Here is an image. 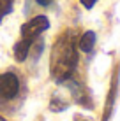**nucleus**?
I'll list each match as a JSON object with an SVG mask.
<instances>
[{"mask_svg":"<svg viewBox=\"0 0 120 121\" xmlns=\"http://www.w3.org/2000/svg\"><path fill=\"white\" fill-rule=\"evenodd\" d=\"M78 69V46L71 32H64L55 40L51 49L49 70L57 82H65Z\"/></svg>","mask_w":120,"mask_h":121,"instance_id":"obj_1","label":"nucleus"},{"mask_svg":"<svg viewBox=\"0 0 120 121\" xmlns=\"http://www.w3.org/2000/svg\"><path fill=\"white\" fill-rule=\"evenodd\" d=\"M21 91V81L14 70H5L0 74V104H9Z\"/></svg>","mask_w":120,"mask_h":121,"instance_id":"obj_2","label":"nucleus"},{"mask_svg":"<svg viewBox=\"0 0 120 121\" xmlns=\"http://www.w3.org/2000/svg\"><path fill=\"white\" fill-rule=\"evenodd\" d=\"M118 86H120V63L117 65V69L113 70V76H111L110 90L104 102V111H102V121H110L111 116H113L115 104H117V97H118Z\"/></svg>","mask_w":120,"mask_h":121,"instance_id":"obj_3","label":"nucleus"},{"mask_svg":"<svg viewBox=\"0 0 120 121\" xmlns=\"http://www.w3.org/2000/svg\"><path fill=\"white\" fill-rule=\"evenodd\" d=\"M49 28V19L46 16H35V18L28 19L27 23L21 26V37L23 39H30V40H35L37 37L41 35L43 32H46Z\"/></svg>","mask_w":120,"mask_h":121,"instance_id":"obj_4","label":"nucleus"},{"mask_svg":"<svg viewBox=\"0 0 120 121\" xmlns=\"http://www.w3.org/2000/svg\"><path fill=\"white\" fill-rule=\"evenodd\" d=\"M64 84L69 88V91H71V95H72V98L76 100L80 105H83L85 109H94V104H92L90 95H88V90H86L83 84H80L78 81H74L72 77L67 79Z\"/></svg>","mask_w":120,"mask_h":121,"instance_id":"obj_5","label":"nucleus"},{"mask_svg":"<svg viewBox=\"0 0 120 121\" xmlns=\"http://www.w3.org/2000/svg\"><path fill=\"white\" fill-rule=\"evenodd\" d=\"M96 42H97L96 32L86 30L83 35L80 37V40H78V49H80V51H83V53H92L94 48H96Z\"/></svg>","mask_w":120,"mask_h":121,"instance_id":"obj_6","label":"nucleus"},{"mask_svg":"<svg viewBox=\"0 0 120 121\" xmlns=\"http://www.w3.org/2000/svg\"><path fill=\"white\" fill-rule=\"evenodd\" d=\"M32 44H34V40L23 39V37L16 42V46H14V58H16V61H25V60H27Z\"/></svg>","mask_w":120,"mask_h":121,"instance_id":"obj_7","label":"nucleus"},{"mask_svg":"<svg viewBox=\"0 0 120 121\" xmlns=\"http://www.w3.org/2000/svg\"><path fill=\"white\" fill-rule=\"evenodd\" d=\"M67 107H69V104L64 102V100H60L58 97H53L51 102H49V109H51L53 112H62V111L67 109Z\"/></svg>","mask_w":120,"mask_h":121,"instance_id":"obj_8","label":"nucleus"},{"mask_svg":"<svg viewBox=\"0 0 120 121\" xmlns=\"http://www.w3.org/2000/svg\"><path fill=\"white\" fill-rule=\"evenodd\" d=\"M12 5H14V0H0V21L12 11Z\"/></svg>","mask_w":120,"mask_h":121,"instance_id":"obj_9","label":"nucleus"},{"mask_svg":"<svg viewBox=\"0 0 120 121\" xmlns=\"http://www.w3.org/2000/svg\"><path fill=\"white\" fill-rule=\"evenodd\" d=\"M80 4L85 9H94V5L97 4V0H80Z\"/></svg>","mask_w":120,"mask_h":121,"instance_id":"obj_10","label":"nucleus"},{"mask_svg":"<svg viewBox=\"0 0 120 121\" xmlns=\"http://www.w3.org/2000/svg\"><path fill=\"white\" fill-rule=\"evenodd\" d=\"M35 2H37V4H39V5H41V7H48V5H49V4H51V0H35Z\"/></svg>","mask_w":120,"mask_h":121,"instance_id":"obj_11","label":"nucleus"},{"mask_svg":"<svg viewBox=\"0 0 120 121\" xmlns=\"http://www.w3.org/2000/svg\"><path fill=\"white\" fill-rule=\"evenodd\" d=\"M74 121H88V119H86V118H81V116H78V118L74 119Z\"/></svg>","mask_w":120,"mask_h":121,"instance_id":"obj_12","label":"nucleus"},{"mask_svg":"<svg viewBox=\"0 0 120 121\" xmlns=\"http://www.w3.org/2000/svg\"><path fill=\"white\" fill-rule=\"evenodd\" d=\"M0 121H5V119H4V118H2V116H0Z\"/></svg>","mask_w":120,"mask_h":121,"instance_id":"obj_13","label":"nucleus"}]
</instances>
